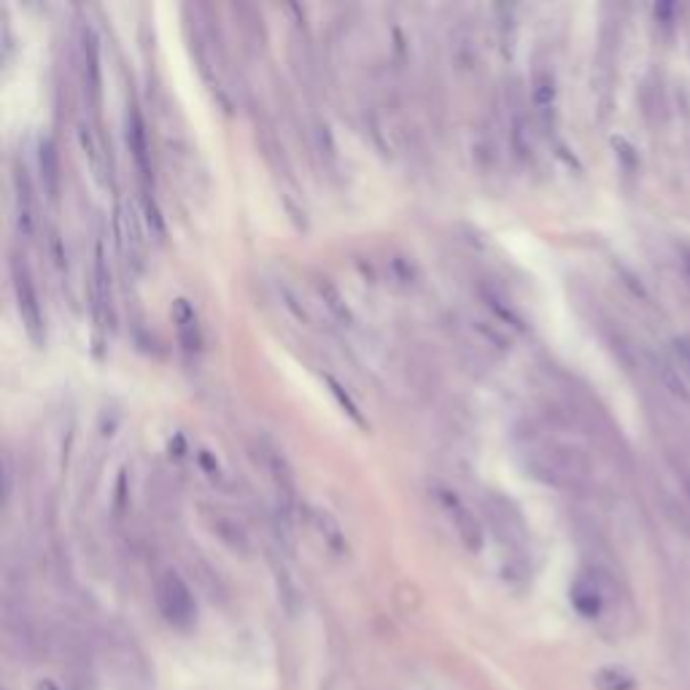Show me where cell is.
Here are the masks:
<instances>
[{
  "instance_id": "6",
  "label": "cell",
  "mask_w": 690,
  "mask_h": 690,
  "mask_svg": "<svg viewBox=\"0 0 690 690\" xmlns=\"http://www.w3.org/2000/svg\"><path fill=\"white\" fill-rule=\"evenodd\" d=\"M572 602L585 618H599L605 610V590L594 577H580L572 588Z\"/></svg>"
},
{
  "instance_id": "11",
  "label": "cell",
  "mask_w": 690,
  "mask_h": 690,
  "mask_svg": "<svg viewBox=\"0 0 690 690\" xmlns=\"http://www.w3.org/2000/svg\"><path fill=\"white\" fill-rule=\"evenodd\" d=\"M38 159H41V173H44V181H46V191H49V197H54L57 186H60V165H57V154H54L52 141H41Z\"/></svg>"
},
{
  "instance_id": "13",
  "label": "cell",
  "mask_w": 690,
  "mask_h": 690,
  "mask_svg": "<svg viewBox=\"0 0 690 690\" xmlns=\"http://www.w3.org/2000/svg\"><path fill=\"white\" fill-rule=\"evenodd\" d=\"M553 101H556V89H553V76L550 73H537L534 78V103L542 114L553 111Z\"/></svg>"
},
{
  "instance_id": "5",
  "label": "cell",
  "mask_w": 690,
  "mask_h": 690,
  "mask_svg": "<svg viewBox=\"0 0 690 690\" xmlns=\"http://www.w3.org/2000/svg\"><path fill=\"white\" fill-rule=\"evenodd\" d=\"M262 456H264V467H267V472H270V477H272V483H275L278 497H280L283 502L294 505V497H297V483H294L291 467H288L286 459H283L275 448H270V445L262 448Z\"/></svg>"
},
{
  "instance_id": "3",
  "label": "cell",
  "mask_w": 690,
  "mask_h": 690,
  "mask_svg": "<svg viewBox=\"0 0 690 690\" xmlns=\"http://www.w3.org/2000/svg\"><path fill=\"white\" fill-rule=\"evenodd\" d=\"M434 494H437V502L442 505V510H445V513L451 515V521L456 524V532H459L461 542H464L469 550H480V545H483V532H480L477 518L469 513V507L453 494L451 488H437Z\"/></svg>"
},
{
  "instance_id": "9",
  "label": "cell",
  "mask_w": 690,
  "mask_h": 690,
  "mask_svg": "<svg viewBox=\"0 0 690 690\" xmlns=\"http://www.w3.org/2000/svg\"><path fill=\"white\" fill-rule=\"evenodd\" d=\"M308 515H311L313 529L324 537V542H327L329 548H335L337 553H343V550H345V534L340 532L337 521H335L327 510H316V507H311Z\"/></svg>"
},
{
  "instance_id": "1",
  "label": "cell",
  "mask_w": 690,
  "mask_h": 690,
  "mask_svg": "<svg viewBox=\"0 0 690 690\" xmlns=\"http://www.w3.org/2000/svg\"><path fill=\"white\" fill-rule=\"evenodd\" d=\"M157 607L173 629H189L197 618L191 590L175 572H165L157 580Z\"/></svg>"
},
{
  "instance_id": "10",
  "label": "cell",
  "mask_w": 690,
  "mask_h": 690,
  "mask_svg": "<svg viewBox=\"0 0 690 690\" xmlns=\"http://www.w3.org/2000/svg\"><path fill=\"white\" fill-rule=\"evenodd\" d=\"M597 690H637V679L621 666H605L594 677Z\"/></svg>"
},
{
  "instance_id": "8",
  "label": "cell",
  "mask_w": 690,
  "mask_h": 690,
  "mask_svg": "<svg viewBox=\"0 0 690 690\" xmlns=\"http://www.w3.org/2000/svg\"><path fill=\"white\" fill-rule=\"evenodd\" d=\"M81 52H84V81L92 94V103H97V94H101V54H97V41L92 30H84Z\"/></svg>"
},
{
  "instance_id": "7",
  "label": "cell",
  "mask_w": 690,
  "mask_h": 690,
  "mask_svg": "<svg viewBox=\"0 0 690 690\" xmlns=\"http://www.w3.org/2000/svg\"><path fill=\"white\" fill-rule=\"evenodd\" d=\"M313 286H316V294L321 297L324 308L332 313V319H337L340 324H353V313H351L345 297H343L340 288H337L327 275H316V278H313Z\"/></svg>"
},
{
  "instance_id": "2",
  "label": "cell",
  "mask_w": 690,
  "mask_h": 690,
  "mask_svg": "<svg viewBox=\"0 0 690 690\" xmlns=\"http://www.w3.org/2000/svg\"><path fill=\"white\" fill-rule=\"evenodd\" d=\"M12 278H14V294H17V308H20L22 324H25L30 340L36 345H41L44 343V313H41L38 291L30 278V270L20 256L12 262Z\"/></svg>"
},
{
  "instance_id": "4",
  "label": "cell",
  "mask_w": 690,
  "mask_h": 690,
  "mask_svg": "<svg viewBox=\"0 0 690 690\" xmlns=\"http://www.w3.org/2000/svg\"><path fill=\"white\" fill-rule=\"evenodd\" d=\"M14 191H17V224L20 232L33 235L36 222H38V206H36V194H33V181L28 175L25 165H17L14 170Z\"/></svg>"
},
{
  "instance_id": "12",
  "label": "cell",
  "mask_w": 690,
  "mask_h": 690,
  "mask_svg": "<svg viewBox=\"0 0 690 690\" xmlns=\"http://www.w3.org/2000/svg\"><path fill=\"white\" fill-rule=\"evenodd\" d=\"M127 143H130V149L135 154L138 167L146 173V157H149V151H146V130H143V122H141L138 111H133V119L127 125Z\"/></svg>"
},
{
  "instance_id": "14",
  "label": "cell",
  "mask_w": 690,
  "mask_h": 690,
  "mask_svg": "<svg viewBox=\"0 0 690 690\" xmlns=\"http://www.w3.org/2000/svg\"><path fill=\"white\" fill-rule=\"evenodd\" d=\"M327 380H329V377H327ZM329 386H332V388H335V391H337V394H340V386H337V383H335V380H329ZM340 402H343V405H345V410H348V413H351V416H353V421H356V424H361V416H359V410H356V405H353V402H351V400H348V397H340Z\"/></svg>"
}]
</instances>
